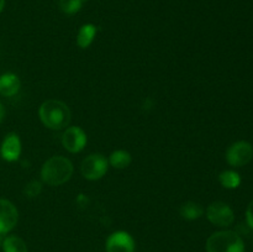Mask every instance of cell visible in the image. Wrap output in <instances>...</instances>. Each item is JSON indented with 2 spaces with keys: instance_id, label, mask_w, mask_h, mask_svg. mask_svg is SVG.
<instances>
[{
  "instance_id": "22",
  "label": "cell",
  "mask_w": 253,
  "mask_h": 252,
  "mask_svg": "<svg viewBox=\"0 0 253 252\" xmlns=\"http://www.w3.org/2000/svg\"><path fill=\"white\" fill-rule=\"evenodd\" d=\"M0 241H1V235H0Z\"/></svg>"
},
{
  "instance_id": "8",
  "label": "cell",
  "mask_w": 253,
  "mask_h": 252,
  "mask_svg": "<svg viewBox=\"0 0 253 252\" xmlns=\"http://www.w3.org/2000/svg\"><path fill=\"white\" fill-rule=\"evenodd\" d=\"M106 252H135V240L128 232L115 231L105 242Z\"/></svg>"
},
{
  "instance_id": "16",
  "label": "cell",
  "mask_w": 253,
  "mask_h": 252,
  "mask_svg": "<svg viewBox=\"0 0 253 252\" xmlns=\"http://www.w3.org/2000/svg\"><path fill=\"white\" fill-rule=\"evenodd\" d=\"M219 180L221 185L226 189H236L240 184H241V177L237 172L231 169L224 170L220 173Z\"/></svg>"
},
{
  "instance_id": "9",
  "label": "cell",
  "mask_w": 253,
  "mask_h": 252,
  "mask_svg": "<svg viewBox=\"0 0 253 252\" xmlns=\"http://www.w3.org/2000/svg\"><path fill=\"white\" fill-rule=\"evenodd\" d=\"M19 221V211L11 202L0 199V235L11 231Z\"/></svg>"
},
{
  "instance_id": "7",
  "label": "cell",
  "mask_w": 253,
  "mask_h": 252,
  "mask_svg": "<svg viewBox=\"0 0 253 252\" xmlns=\"http://www.w3.org/2000/svg\"><path fill=\"white\" fill-rule=\"evenodd\" d=\"M86 142H88V137H86L85 131L79 126L67 127L62 135V145L71 153H78L83 151Z\"/></svg>"
},
{
  "instance_id": "20",
  "label": "cell",
  "mask_w": 253,
  "mask_h": 252,
  "mask_svg": "<svg viewBox=\"0 0 253 252\" xmlns=\"http://www.w3.org/2000/svg\"><path fill=\"white\" fill-rule=\"evenodd\" d=\"M4 115H5V109L4 106H2V104L0 103V124H1L2 119H4Z\"/></svg>"
},
{
  "instance_id": "3",
  "label": "cell",
  "mask_w": 253,
  "mask_h": 252,
  "mask_svg": "<svg viewBox=\"0 0 253 252\" xmlns=\"http://www.w3.org/2000/svg\"><path fill=\"white\" fill-rule=\"evenodd\" d=\"M205 249L207 252H245V242L237 232L221 230L210 235Z\"/></svg>"
},
{
  "instance_id": "6",
  "label": "cell",
  "mask_w": 253,
  "mask_h": 252,
  "mask_svg": "<svg viewBox=\"0 0 253 252\" xmlns=\"http://www.w3.org/2000/svg\"><path fill=\"white\" fill-rule=\"evenodd\" d=\"M253 158V147L247 141H237L226 151V161L232 167H244Z\"/></svg>"
},
{
  "instance_id": "2",
  "label": "cell",
  "mask_w": 253,
  "mask_h": 252,
  "mask_svg": "<svg viewBox=\"0 0 253 252\" xmlns=\"http://www.w3.org/2000/svg\"><path fill=\"white\" fill-rule=\"evenodd\" d=\"M73 170V163L71 160L63 156H53L42 166L41 178L46 184L58 187L71 179Z\"/></svg>"
},
{
  "instance_id": "19",
  "label": "cell",
  "mask_w": 253,
  "mask_h": 252,
  "mask_svg": "<svg viewBox=\"0 0 253 252\" xmlns=\"http://www.w3.org/2000/svg\"><path fill=\"white\" fill-rule=\"evenodd\" d=\"M246 221L247 225L253 230V200L249 204L246 210Z\"/></svg>"
},
{
  "instance_id": "12",
  "label": "cell",
  "mask_w": 253,
  "mask_h": 252,
  "mask_svg": "<svg viewBox=\"0 0 253 252\" xmlns=\"http://www.w3.org/2000/svg\"><path fill=\"white\" fill-rule=\"evenodd\" d=\"M96 26L93 24H85L79 29L77 35V43L81 48H88L94 41V37L96 35Z\"/></svg>"
},
{
  "instance_id": "1",
  "label": "cell",
  "mask_w": 253,
  "mask_h": 252,
  "mask_svg": "<svg viewBox=\"0 0 253 252\" xmlns=\"http://www.w3.org/2000/svg\"><path fill=\"white\" fill-rule=\"evenodd\" d=\"M42 124L51 130H62L71 123L72 114L66 103L56 99L43 101L39 109Z\"/></svg>"
},
{
  "instance_id": "5",
  "label": "cell",
  "mask_w": 253,
  "mask_h": 252,
  "mask_svg": "<svg viewBox=\"0 0 253 252\" xmlns=\"http://www.w3.org/2000/svg\"><path fill=\"white\" fill-rule=\"evenodd\" d=\"M207 217L217 227H229L235 221V212L229 204L214 202L207 208Z\"/></svg>"
},
{
  "instance_id": "18",
  "label": "cell",
  "mask_w": 253,
  "mask_h": 252,
  "mask_svg": "<svg viewBox=\"0 0 253 252\" xmlns=\"http://www.w3.org/2000/svg\"><path fill=\"white\" fill-rule=\"evenodd\" d=\"M42 192V183L39 180H31L30 183H27L26 187H25L24 193L26 197L29 198H36L41 194Z\"/></svg>"
},
{
  "instance_id": "4",
  "label": "cell",
  "mask_w": 253,
  "mask_h": 252,
  "mask_svg": "<svg viewBox=\"0 0 253 252\" xmlns=\"http://www.w3.org/2000/svg\"><path fill=\"white\" fill-rule=\"evenodd\" d=\"M109 162L101 153H91L82 162L81 172L85 179L98 180L106 174Z\"/></svg>"
},
{
  "instance_id": "10",
  "label": "cell",
  "mask_w": 253,
  "mask_h": 252,
  "mask_svg": "<svg viewBox=\"0 0 253 252\" xmlns=\"http://www.w3.org/2000/svg\"><path fill=\"white\" fill-rule=\"evenodd\" d=\"M2 158L7 162H15L21 155V141L17 133L10 132L5 136L0 147Z\"/></svg>"
},
{
  "instance_id": "11",
  "label": "cell",
  "mask_w": 253,
  "mask_h": 252,
  "mask_svg": "<svg viewBox=\"0 0 253 252\" xmlns=\"http://www.w3.org/2000/svg\"><path fill=\"white\" fill-rule=\"evenodd\" d=\"M21 86L19 77L15 73H4L0 76V94L2 96H14Z\"/></svg>"
},
{
  "instance_id": "17",
  "label": "cell",
  "mask_w": 253,
  "mask_h": 252,
  "mask_svg": "<svg viewBox=\"0 0 253 252\" xmlns=\"http://www.w3.org/2000/svg\"><path fill=\"white\" fill-rule=\"evenodd\" d=\"M84 0H59V9L66 15H74L82 9Z\"/></svg>"
},
{
  "instance_id": "15",
  "label": "cell",
  "mask_w": 253,
  "mask_h": 252,
  "mask_svg": "<svg viewBox=\"0 0 253 252\" xmlns=\"http://www.w3.org/2000/svg\"><path fill=\"white\" fill-rule=\"evenodd\" d=\"M131 161H132V157H131L130 152L125 150H116L111 153L108 162L116 169H124L130 166Z\"/></svg>"
},
{
  "instance_id": "14",
  "label": "cell",
  "mask_w": 253,
  "mask_h": 252,
  "mask_svg": "<svg viewBox=\"0 0 253 252\" xmlns=\"http://www.w3.org/2000/svg\"><path fill=\"white\" fill-rule=\"evenodd\" d=\"M2 251L4 252H29L27 245L21 237L10 235L2 240Z\"/></svg>"
},
{
  "instance_id": "21",
  "label": "cell",
  "mask_w": 253,
  "mask_h": 252,
  "mask_svg": "<svg viewBox=\"0 0 253 252\" xmlns=\"http://www.w3.org/2000/svg\"><path fill=\"white\" fill-rule=\"evenodd\" d=\"M4 6H5V0H0V12L2 11Z\"/></svg>"
},
{
  "instance_id": "13",
  "label": "cell",
  "mask_w": 253,
  "mask_h": 252,
  "mask_svg": "<svg viewBox=\"0 0 253 252\" xmlns=\"http://www.w3.org/2000/svg\"><path fill=\"white\" fill-rule=\"evenodd\" d=\"M204 214V208L195 202H187L183 203L179 208V215L185 220H197L203 216Z\"/></svg>"
}]
</instances>
